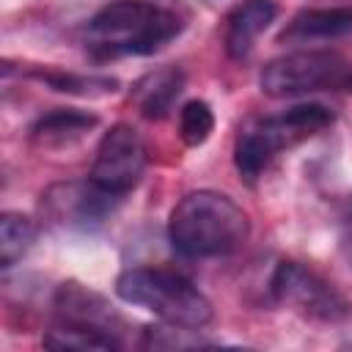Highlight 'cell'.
I'll use <instances>...</instances> for the list:
<instances>
[{"label": "cell", "instance_id": "1", "mask_svg": "<svg viewBox=\"0 0 352 352\" xmlns=\"http://www.w3.org/2000/svg\"><path fill=\"white\" fill-rule=\"evenodd\" d=\"M250 220L242 206L217 190L187 192L168 217L170 245L187 258L228 256L245 245Z\"/></svg>", "mask_w": 352, "mask_h": 352}, {"label": "cell", "instance_id": "2", "mask_svg": "<svg viewBox=\"0 0 352 352\" xmlns=\"http://www.w3.org/2000/svg\"><path fill=\"white\" fill-rule=\"evenodd\" d=\"M182 19L148 0H113L85 25V47L96 58L151 55L179 36Z\"/></svg>", "mask_w": 352, "mask_h": 352}, {"label": "cell", "instance_id": "3", "mask_svg": "<svg viewBox=\"0 0 352 352\" xmlns=\"http://www.w3.org/2000/svg\"><path fill=\"white\" fill-rule=\"evenodd\" d=\"M333 124V110L316 102L294 104L278 116H264L248 121L234 143V165L248 184H256L270 162L297 143L314 138Z\"/></svg>", "mask_w": 352, "mask_h": 352}, {"label": "cell", "instance_id": "4", "mask_svg": "<svg viewBox=\"0 0 352 352\" xmlns=\"http://www.w3.org/2000/svg\"><path fill=\"white\" fill-rule=\"evenodd\" d=\"M116 294L129 305L151 311L168 324L201 330L212 322V302L206 294L190 278L165 267H132L121 272Z\"/></svg>", "mask_w": 352, "mask_h": 352}, {"label": "cell", "instance_id": "5", "mask_svg": "<svg viewBox=\"0 0 352 352\" xmlns=\"http://www.w3.org/2000/svg\"><path fill=\"white\" fill-rule=\"evenodd\" d=\"M270 294L275 302L292 308L294 314L324 324L344 322L352 314V302L316 270L300 261H280L272 270Z\"/></svg>", "mask_w": 352, "mask_h": 352}, {"label": "cell", "instance_id": "6", "mask_svg": "<svg viewBox=\"0 0 352 352\" xmlns=\"http://www.w3.org/2000/svg\"><path fill=\"white\" fill-rule=\"evenodd\" d=\"M346 60L327 50H300L280 58H272L261 74L258 85L267 96H300L311 91H322L330 85L346 82Z\"/></svg>", "mask_w": 352, "mask_h": 352}, {"label": "cell", "instance_id": "7", "mask_svg": "<svg viewBox=\"0 0 352 352\" xmlns=\"http://www.w3.org/2000/svg\"><path fill=\"white\" fill-rule=\"evenodd\" d=\"M146 170V143L132 124H113L99 146L91 165V182L113 195H126Z\"/></svg>", "mask_w": 352, "mask_h": 352}, {"label": "cell", "instance_id": "8", "mask_svg": "<svg viewBox=\"0 0 352 352\" xmlns=\"http://www.w3.org/2000/svg\"><path fill=\"white\" fill-rule=\"evenodd\" d=\"M52 308H55V324L91 330V333H102V336L121 341V333H124L121 314L99 292L77 280H66L55 289Z\"/></svg>", "mask_w": 352, "mask_h": 352}, {"label": "cell", "instance_id": "9", "mask_svg": "<svg viewBox=\"0 0 352 352\" xmlns=\"http://www.w3.org/2000/svg\"><path fill=\"white\" fill-rule=\"evenodd\" d=\"M44 201H47L52 220L69 228H94L116 212L121 195H113L88 179V182L58 184L47 192Z\"/></svg>", "mask_w": 352, "mask_h": 352}, {"label": "cell", "instance_id": "10", "mask_svg": "<svg viewBox=\"0 0 352 352\" xmlns=\"http://www.w3.org/2000/svg\"><path fill=\"white\" fill-rule=\"evenodd\" d=\"M278 16L275 0H242L226 19V52L236 60L248 58L256 38Z\"/></svg>", "mask_w": 352, "mask_h": 352}, {"label": "cell", "instance_id": "11", "mask_svg": "<svg viewBox=\"0 0 352 352\" xmlns=\"http://www.w3.org/2000/svg\"><path fill=\"white\" fill-rule=\"evenodd\" d=\"M352 33V6H330V8H302L292 16V22L280 30V41H324Z\"/></svg>", "mask_w": 352, "mask_h": 352}, {"label": "cell", "instance_id": "12", "mask_svg": "<svg viewBox=\"0 0 352 352\" xmlns=\"http://www.w3.org/2000/svg\"><path fill=\"white\" fill-rule=\"evenodd\" d=\"M96 124L99 118L94 113H85L77 107H58L52 113L38 116L30 124V140L41 148H63V146L77 143Z\"/></svg>", "mask_w": 352, "mask_h": 352}, {"label": "cell", "instance_id": "13", "mask_svg": "<svg viewBox=\"0 0 352 352\" xmlns=\"http://www.w3.org/2000/svg\"><path fill=\"white\" fill-rule=\"evenodd\" d=\"M182 91H184V72L176 66H165V69L146 74L132 88V99H135L138 110L154 121V118H165L170 113V107Z\"/></svg>", "mask_w": 352, "mask_h": 352}, {"label": "cell", "instance_id": "14", "mask_svg": "<svg viewBox=\"0 0 352 352\" xmlns=\"http://www.w3.org/2000/svg\"><path fill=\"white\" fill-rule=\"evenodd\" d=\"M38 226L22 212H3L0 217V267H14L36 242Z\"/></svg>", "mask_w": 352, "mask_h": 352}, {"label": "cell", "instance_id": "15", "mask_svg": "<svg viewBox=\"0 0 352 352\" xmlns=\"http://www.w3.org/2000/svg\"><path fill=\"white\" fill-rule=\"evenodd\" d=\"M36 77L50 85L58 94H74V96H107L118 88L116 77L104 74H74V72H36Z\"/></svg>", "mask_w": 352, "mask_h": 352}, {"label": "cell", "instance_id": "16", "mask_svg": "<svg viewBox=\"0 0 352 352\" xmlns=\"http://www.w3.org/2000/svg\"><path fill=\"white\" fill-rule=\"evenodd\" d=\"M41 344L50 349H80V352H118L124 346V341H118V338L91 333V330L66 327V324H52L44 333Z\"/></svg>", "mask_w": 352, "mask_h": 352}, {"label": "cell", "instance_id": "17", "mask_svg": "<svg viewBox=\"0 0 352 352\" xmlns=\"http://www.w3.org/2000/svg\"><path fill=\"white\" fill-rule=\"evenodd\" d=\"M140 346L146 349H201V346H214V341L201 338L195 327H182V324H157L146 327Z\"/></svg>", "mask_w": 352, "mask_h": 352}, {"label": "cell", "instance_id": "18", "mask_svg": "<svg viewBox=\"0 0 352 352\" xmlns=\"http://www.w3.org/2000/svg\"><path fill=\"white\" fill-rule=\"evenodd\" d=\"M214 129V113L204 99H192L179 113V132L187 146H201Z\"/></svg>", "mask_w": 352, "mask_h": 352}, {"label": "cell", "instance_id": "19", "mask_svg": "<svg viewBox=\"0 0 352 352\" xmlns=\"http://www.w3.org/2000/svg\"><path fill=\"white\" fill-rule=\"evenodd\" d=\"M338 248L341 256L346 261V267L352 270V198L346 201L344 212H341V228H338Z\"/></svg>", "mask_w": 352, "mask_h": 352}, {"label": "cell", "instance_id": "20", "mask_svg": "<svg viewBox=\"0 0 352 352\" xmlns=\"http://www.w3.org/2000/svg\"><path fill=\"white\" fill-rule=\"evenodd\" d=\"M344 85H346V91H352V74L346 77V82H344Z\"/></svg>", "mask_w": 352, "mask_h": 352}]
</instances>
